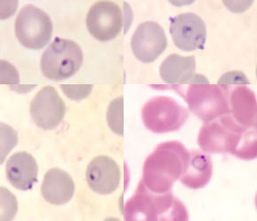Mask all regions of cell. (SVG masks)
I'll list each match as a JSON object with an SVG mask.
<instances>
[{
  "label": "cell",
  "instance_id": "obj_1",
  "mask_svg": "<svg viewBox=\"0 0 257 221\" xmlns=\"http://www.w3.org/2000/svg\"><path fill=\"white\" fill-rule=\"evenodd\" d=\"M189 154L186 147L178 141L159 145L144 165L143 182L145 186L158 194L169 192L185 170Z\"/></svg>",
  "mask_w": 257,
  "mask_h": 221
},
{
  "label": "cell",
  "instance_id": "obj_2",
  "mask_svg": "<svg viewBox=\"0 0 257 221\" xmlns=\"http://www.w3.org/2000/svg\"><path fill=\"white\" fill-rule=\"evenodd\" d=\"M126 220H187V210L170 192L158 194L149 190L144 182L125 206Z\"/></svg>",
  "mask_w": 257,
  "mask_h": 221
},
{
  "label": "cell",
  "instance_id": "obj_3",
  "mask_svg": "<svg viewBox=\"0 0 257 221\" xmlns=\"http://www.w3.org/2000/svg\"><path fill=\"white\" fill-rule=\"evenodd\" d=\"M248 132L244 133L230 117H223L214 122H209L199 132V145L205 151L211 153L231 152L238 157L245 158L243 144L245 147H255V138L249 139Z\"/></svg>",
  "mask_w": 257,
  "mask_h": 221
},
{
  "label": "cell",
  "instance_id": "obj_4",
  "mask_svg": "<svg viewBox=\"0 0 257 221\" xmlns=\"http://www.w3.org/2000/svg\"><path fill=\"white\" fill-rule=\"evenodd\" d=\"M187 86H180V94L187 101L196 116L209 123L215 117L229 112V105L218 86L208 85L207 78L195 75Z\"/></svg>",
  "mask_w": 257,
  "mask_h": 221
},
{
  "label": "cell",
  "instance_id": "obj_5",
  "mask_svg": "<svg viewBox=\"0 0 257 221\" xmlns=\"http://www.w3.org/2000/svg\"><path fill=\"white\" fill-rule=\"evenodd\" d=\"M83 52L75 41L55 38L44 52L40 67L46 78L60 81L72 77L83 64Z\"/></svg>",
  "mask_w": 257,
  "mask_h": 221
},
{
  "label": "cell",
  "instance_id": "obj_6",
  "mask_svg": "<svg viewBox=\"0 0 257 221\" xmlns=\"http://www.w3.org/2000/svg\"><path fill=\"white\" fill-rule=\"evenodd\" d=\"M146 128L155 133L179 130L188 118L187 109L168 96H157L149 100L142 110Z\"/></svg>",
  "mask_w": 257,
  "mask_h": 221
},
{
  "label": "cell",
  "instance_id": "obj_7",
  "mask_svg": "<svg viewBox=\"0 0 257 221\" xmlns=\"http://www.w3.org/2000/svg\"><path fill=\"white\" fill-rule=\"evenodd\" d=\"M16 35L20 43L32 50H39L50 42L53 24L47 13L33 5L22 8L16 20Z\"/></svg>",
  "mask_w": 257,
  "mask_h": 221
},
{
  "label": "cell",
  "instance_id": "obj_8",
  "mask_svg": "<svg viewBox=\"0 0 257 221\" xmlns=\"http://www.w3.org/2000/svg\"><path fill=\"white\" fill-rule=\"evenodd\" d=\"M90 34L101 42L114 39L123 27V14L118 5L111 1H99L92 6L86 16Z\"/></svg>",
  "mask_w": 257,
  "mask_h": 221
},
{
  "label": "cell",
  "instance_id": "obj_9",
  "mask_svg": "<svg viewBox=\"0 0 257 221\" xmlns=\"http://www.w3.org/2000/svg\"><path fill=\"white\" fill-rule=\"evenodd\" d=\"M170 34L176 47L182 51L203 49L207 40L206 24L193 13L181 14L170 19Z\"/></svg>",
  "mask_w": 257,
  "mask_h": 221
},
{
  "label": "cell",
  "instance_id": "obj_10",
  "mask_svg": "<svg viewBox=\"0 0 257 221\" xmlns=\"http://www.w3.org/2000/svg\"><path fill=\"white\" fill-rule=\"evenodd\" d=\"M168 39L163 28L154 22L141 24L131 40L133 54L140 62L151 63L163 54Z\"/></svg>",
  "mask_w": 257,
  "mask_h": 221
},
{
  "label": "cell",
  "instance_id": "obj_11",
  "mask_svg": "<svg viewBox=\"0 0 257 221\" xmlns=\"http://www.w3.org/2000/svg\"><path fill=\"white\" fill-rule=\"evenodd\" d=\"M65 103L53 86H46L31 103V115L35 124L44 130L56 128L65 116Z\"/></svg>",
  "mask_w": 257,
  "mask_h": 221
},
{
  "label": "cell",
  "instance_id": "obj_12",
  "mask_svg": "<svg viewBox=\"0 0 257 221\" xmlns=\"http://www.w3.org/2000/svg\"><path fill=\"white\" fill-rule=\"evenodd\" d=\"M120 169L107 155H99L92 160L86 169V181L92 190L100 194H109L120 183Z\"/></svg>",
  "mask_w": 257,
  "mask_h": 221
},
{
  "label": "cell",
  "instance_id": "obj_13",
  "mask_svg": "<svg viewBox=\"0 0 257 221\" xmlns=\"http://www.w3.org/2000/svg\"><path fill=\"white\" fill-rule=\"evenodd\" d=\"M6 171L9 182L20 190H30L38 182V164L27 152L14 154L8 159Z\"/></svg>",
  "mask_w": 257,
  "mask_h": 221
},
{
  "label": "cell",
  "instance_id": "obj_14",
  "mask_svg": "<svg viewBox=\"0 0 257 221\" xmlns=\"http://www.w3.org/2000/svg\"><path fill=\"white\" fill-rule=\"evenodd\" d=\"M74 192V181L66 171L53 168L45 175L41 194L49 203L55 205L65 204L73 197Z\"/></svg>",
  "mask_w": 257,
  "mask_h": 221
},
{
  "label": "cell",
  "instance_id": "obj_15",
  "mask_svg": "<svg viewBox=\"0 0 257 221\" xmlns=\"http://www.w3.org/2000/svg\"><path fill=\"white\" fill-rule=\"evenodd\" d=\"M196 59L194 56H181L173 54L167 57L160 68L163 81L173 86H183L194 78Z\"/></svg>",
  "mask_w": 257,
  "mask_h": 221
},
{
  "label": "cell",
  "instance_id": "obj_16",
  "mask_svg": "<svg viewBox=\"0 0 257 221\" xmlns=\"http://www.w3.org/2000/svg\"><path fill=\"white\" fill-rule=\"evenodd\" d=\"M213 171L212 161L202 152L191 151L185 170L180 177L181 182L190 188L198 189L207 185Z\"/></svg>",
  "mask_w": 257,
  "mask_h": 221
},
{
  "label": "cell",
  "instance_id": "obj_17",
  "mask_svg": "<svg viewBox=\"0 0 257 221\" xmlns=\"http://www.w3.org/2000/svg\"><path fill=\"white\" fill-rule=\"evenodd\" d=\"M235 117L238 122L251 125L255 120V98L253 93L245 87H239L231 97Z\"/></svg>",
  "mask_w": 257,
  "mask_h": 221
},
{
  "label": "cell",
  "instance_id": "obj_18",
  "mask_svg": "<svg viewBox=\"0 0 257 221\" xmlns=\"http://www.w3.org/2000/svg\"><path fill=\"white\" fill-rule=\"evenodd\" d=\"M109 128L118 135L123 136V97L113 100L107 111Z\"/></svg>",
  "mask_w": 257,
  "mask_h": 221
},
{
  "label": "cell",
  "instance_id": "obj_19",
  "mask_svg": "<svg viewBox=\"0 0 257 221\" xmlns=\"http://www.w3.org/2000/svg\"><path fill=\"white\" fill-rule=\"evenodd\" d=\"M92 86H62L63 93L72 100H81L89 94Z\"/></svg>",
  "mask_w": 257,
  "mask_h": 221
}]
</instances>
